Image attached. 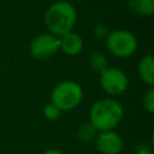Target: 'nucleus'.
I'll return each instance as SVG.
<instances>
[{
  "label": "nucleus",
  "mask_w": 154,
  "mask_h": 154,
  "mask_svg": "<svg viewBox=\"0 0 154 154\" xmlns=\"http://www.w3.org/2000/svg\"><path fill=\"white\" fill-rule=\"evenodd\" d=\"M77 20V11L75 6L65 0H59L51 4L43 16V22L47 32L60 37L72 31Z\"/></svg>",
  "instance_id": "nucleus-1"
},
{
  "label": "nucleus",
  "mask_w": 154,
  "mask_h": 154,
  "mask_svg": "<svg viewBox=\"0 0 154 154\" xmlns=\"http://www.w3.org/2000/svg\"><path fill=\"white\" fill-rule=\"evenodd\" d=\"M124 108L113 97H103L93 103L89 112V122L97 131L113 130L122 122Z\"/></svg>",
  "instance_id": "nucleus-2"
},
{
  "label": "nucleus",
  "mask_w": 154,
  "mask_h": 154,
  "mask_svg": "<svg viewBox=\"0 0 154 154\" xmlns=\"http://www.w3.org/2000/svg\"><path fill=\"white\" fill-rule=\"evenodd\" d=\"M83 100V89L75 81L59 82L51 93V102L54 103L61 112L72 111Z\"/></svg>",
  "instance_id": "nucleus-3"
},
{
  "label": "nucleus",
  "mask_w": 154,
  "mask_h": 154,
  "mask_svg": "<svg viewBox=\"0 0 154 154\" xmlns=\"http://www.w3.org/2000/svg\"><path fill=\"white\" fill-rule=\"evenodd\" d=\"M105 45L112 55L117 58H129L137 51L138 41L132 31L117 29L108 32L105 38Z\"/></svg>",
  "instance_id": "nucleus-4"
},
{
  "label": "nucleus",
  "mask_w": 154,
  "mask_h": 154,
  "mask_svg": "<svg viewBox=\"0 0 154 154\" xmlns=\"http://www.w3.org/2000/svg\"><path fill=\"white\" fill-rule=\"evenodd\" d=\"M100 85L108 95L119 96L128 90L129 78L122 69L108 66L100 73Z\"/></svg>",
  "instance_id": "nucleus-5"
},
{
  "label": "nucleus",
  "mask_w": 154,
  "mask_h": 154,
  "mask_svg": "<svg viewBox=\"0 0 154 154\" xmlns=\"http://www.w3.org/2000/svg\"><path fill=\"white\" fill-rule=\"evenodd\" d=\"M60 51L59 37L49 34L42 32L36 35L29 43V52L32 58L43 60L55 55Z\"/></svg>",
  "instance_id": "nucleus-6"
},
{
  "label": "nucleus",
  "mask_w": 154,
  "mask_h": 154,
  "mask_svg": "<svg viewBox=\"0 0 154 154\" xmlns=\"http://www.w3.org/2000/svg\"><path fill=\"white\" fill-rule=\"evenodd\" d=\"M94 142L101 154H120L124 149V140L114 130L99 131Z\"/></svg>",
  "instance_id": "nucleus-7"
},
{
  "label": "nucleus",
  "mask_w": 154,
  "mask_h": 154,
  "mask_svg": "<svg viewBox=\"0 0 154 154\" xmlns=\"http://www.w3.org/2000/svg\"><path fill=\"white\" fill-rule=\"evenodd\" d=\"M59 42H60V51H63L69 57L78 55L83 51V47H84L82 36L75 31H70L60 36Z\"/></svg>",
  "instance_id": "nucleus-8"
},
{
  "label": "nucleus",
  "mask_w": 154,
  "mask_h": 154,
  "mask_svg": "<svg viewBox=\"0 0 154 154\" xmlns=\"http://www.w3.org/2000/svg\"><path fill=\"white\" fill-rule=\"evenodd\" d=\"M137 73L146 85H154V57L152 54L144 55L140 59L137 64Z\"/></svg>",
  "instance_id": "nucleus-9"
},
{
  "label": "nucleus",
  "mask_w": 154,
  "mask_h": 154,
  "mask_svg": "<svg viewBox=\"0 0 154 154\" xmlns=\"http://www.w3.org/2000/svg\"><path fill=\"white\" fill-rule=\"evenodd\" d=\"M128 8L137 17H150L154 13V0H129Z\"/></svg>",
  "instance_id": "nucleus-10"
},
{
  "label": "nucleus",
  "mask_w": 154,
  "mask_h": 154,
  "mask_svg": "<svg viewBox=\"0 0 154 154\" xmlns=\"http://www.w3.org/2000/svg\"><path fill=\"white\" fill-rule=\"evenodd\" d=\"M97 130L94 128V125L89 122V123H83L79 125L78 130H77V138L82 142V143H90L94 142L97 135Z\"/></svg>",
  "instance_id": "nucleus-11"
},
{
  "label": "nucleus",
  "mask_w": 154,
  "mask_h": 154,
  "mask_svg": "<svg viewBox=\"0 0 154 154\" xmlns=\"http://www.w3.org/2000/svg\"><path fill=\"white\" fill-rule=\"evenodd\" d=\"M89 66L94 72H97L100 75L103 70H106L109 66L108 59L101 52H93L89 57Z\"/></svg>",
  "instance_id": "nucleus-12"
},
{
  "label": "nucleus",
  "mask_w": 154,
  "mask_h": 154,
  "mask_svg": "<svg viewBox=\"0 0 154 154\" xmlns=\"http://www.w3.org/2000/svg\"><path fill=\"white\" fill-rule=\"evenodd\" d=\"M61 113H63V112H61L54 103H52V102L46 103L45 107H43V116H45L46 119H48V120H51V122L58 120V119L60 118Z\"/></svg>",
  "instance_id": "nucleus-13"
},
{
  "label": "nucleus",
  "mask_w": 154,
  "mask_h": 154,
  "mask_svg": "<svg viewBox=\"0 0 154 154\" xmlns=\"http://www.w3.org/2000/svg\"><path fill=\"white\" fill-rule=\"evenodd\" d=\"M142 105L144 111H147L149 114L154 113V88L149 87L148 90L144 93L142 99Z\"/></svg>",
  "instance_id": "nucleus-14"
},
{
  "label": "nucleus",
  "mask_w": 154,
  "mask_h": 154,
  "mask_svg": "<svg viewBox=\"0 0 154 154\" xmlns=\"http://www.w3.org/2000/svg\"><path fill=\"white\" fill-rule=\"evenodd\" d=\"M108 29L103 25V24H97L95 28H94V35H95V37H97V38H106L107 37V35H108Z\"/></svg>",
  "instance_id": "nucleus-15"
},
{
  "label": "nucleus",
  "mask_w": 154,
  "mask_h": 154,
  "mask_svg": "<svg viewBox=\"0 0 154 154\" xmlns=\"http://www.w3.org/2000/svg\"><path fill=\"white\" fill-rule=\"evenodd\" d=\"M135 154H153V150H152V147H149L148 144H141L138 146Z\"/></svg>",
  "instance_id": "nucleus-16"
},
{
  "label": "nucleus",
  "mask_w": 154,
  "mask_h": 154,
  "mask_svg": "<svg viewBox=\"0 0 154 154\" xmlns=\"http://www.w3.org/2000/svg\"><path fill=\"white\" fill-rule=\"evenodd\" d=\"M42 154H64L61 150H59V149H55V148H51V149H47V150H45Z\"/></svg>",
  "instance_id": "nucleus-17"
},
{
  "label": "nucleus",
  "mask_w": 154,
  "mask_h": 154,
  "mask_svg": "<svg viewBox=\"0 0 154 154\" xmlns=\"http://www.w3.org/2000/svg\"><path fill=\"white\" fill-rule=\"evenodd\" d=\"M134 154H135V153H134Z\"/></svg>",
  "instance_id": "nucleus-18"
}]
</instances>
